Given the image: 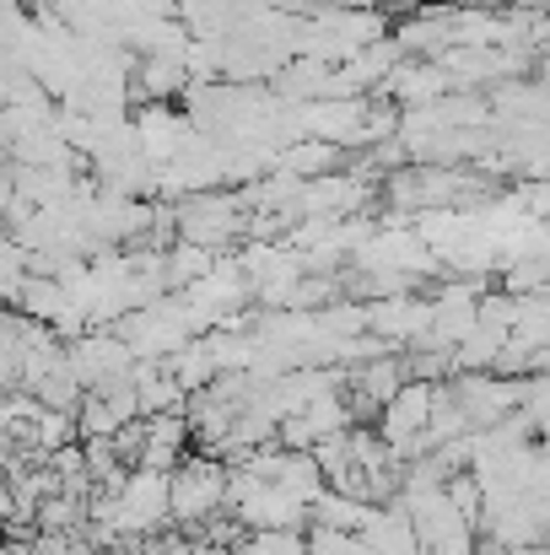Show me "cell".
<instances>
[{
  "label": "cell",
  "mask_w": 550,
  "mask_h": 555,
  "mask_svg": "<svg viewBox=\"0 0 550 555\" xmlns=\"http://www.w3.org/2000/svg\"><path fill=\"white\" fill-rule=\"evenodd\" d=\"M227 507V464L221 459H200L189 453L168 469V524H205L210 513Z\"/></svg>",
  "instance_id": "1"
},
{
  "label": "cell",
  "mask_w": 550,
  "mask_h": 555,
  "mask_svg": "<svg viewBox=\"0 0 550 555\" xmlns=\"http://www.w3.org/2000/svg\"><path fill=\"white\" fill-rule=\"evenodd\" d=\"M130 362H136L130 346H125L119 335H108V330H98V335H76V346L65 351V367H71V377H76L81 388H98V383L119 377Z\"/></svg>",
  "instance_id": "2"
},
{
  "label": "cell",
  "mask_w": 550,
  "mask_h": 555,
  "mask_svg": "<svg viewBox=\"0 0 550 555\" xmlns=\"http://www.w3.org/2000/svg\"><path fill=\"white\" fill-rule=\"evenodd\" d=\"M357 540H362L372 555H421L415 551V529H410V518H405L394 502L367 513V524H362V534H357Z\"/></svg>",
  "instance_id": "3"
}]
</instances>
